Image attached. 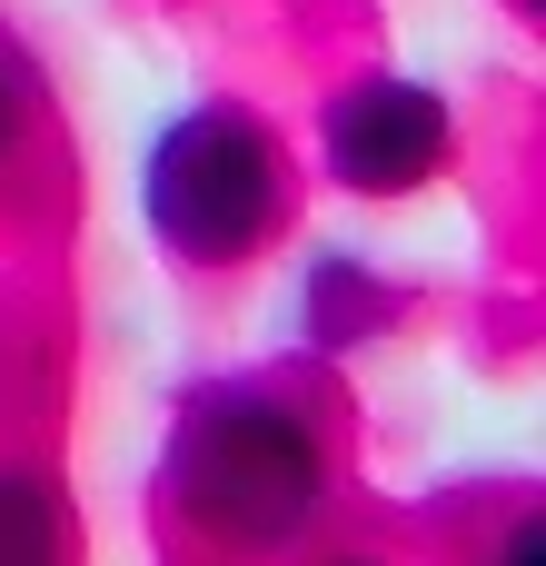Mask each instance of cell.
<instances>
[{
	"mask_svg": "<svg viewBox=\"0 0 546 566\" xmlns=\"http://www.w3.org/2000/svg\"><path fill=\"white\" fill-rule=\"evenodd\" d=\"M328 488H338V468H328L318 408L269 378H219L169 428V507L189 517L199 547L239 566L298 557L328 517Z\"/></svg>",
	"mask_w": 546,
	"mask_h": 566,
	"instance_id": "1",
	"label": "cell"
},
{
	"mask_svg": "<svg viewBox=\"0 0 546 566\" xmlns=\"http://www.w3.org/2000/svg\"><path fill=\"white\" fill-rule=\"evenodd\" d=\"M139 219L179 269H249L298 219V159L249 99H189L139 159Z\"/></svg>",
	"mask_w": 546,
	"mask_h": 566,
	"instance_id": "2",
	"label": "cell"
},
{
	"mask_svg": "<svg viewBox=\"0 0 546 566\" xmlns=\"http://www.w3.org/2000/svg\"><path fill=\"white\" fill-rule=\"evenodd\" d=\"M458 159V109L438 80L358 70L318 99V179L348 199H418Z\"/></svg>",
	"mask_w": 546,
	"mask_h": 566,
	"instance_id": "3",
	"label": "cell"
},
{
	"mask_svg": "<svg viewBox=\"0 0 546 566\" xmlns=\"http://www.w3.org/2000/svg\"><path fill=\"white\" fill-rule=\"evenodd\" d=\"M398 308H408V298H398L358 249H328V259L308 269V298H298V338H308V348H368Z\"/></svg>",
	"mask_w": 546,
	"mask_h": 566,
	"instance_id": "4",
	"label": "cell"
},
{
	"mask_svg": "<svg viewBox=\"0 0 546 566\" xmlns=\"http://www.w3.org/2000/svg\"><path fill=\"white\" fill-rule=\"evenodd\" d=\"M0 566H80L70 497L40 458H0Z\"/></svg>",
	"mask_w": 546,
	"mask_h": 566,
	"instance_id": "5",
	"label": "cell"
},
{
	"mask_svg": "<svg viewBox=\"0 0 546 566\" xmlns=\"http://www.w3.org/2000/svg\"><path fill=\"white\" fill-rule=\"evenodd\" d=\"M537 557H546V527H537V507H517V517L487 537V557H477V566H537Z\"/></svg>",
	"mask_w": 546,
	"mask_h": 566,
	"instance_id": "6",
	"label": "cell"
},
{
	"mask_svg": "<svg viewBox=\"0 0 546 566\" xmlns=\"http://www.w3.org/2000/svg\"><path fill=\"white\" fill-rule=\"evenodd\" d=\"M10 159H20V80L0 70V179H10Z\"/></svg>",
	"mask_w": 546,
	"mask_h": 566,
	"instance_id": "7",
	"label": "cell"
},
{
	"mask_svg": "<svg viewBox=\"0 0 546 566\" xmlns=\"http://www.w3.org/2000/svg\"><path fill=\"white\" fill-rule=\"evenodd\" d=\"M328 566H398V557H378V547H348V557H328Z\"/></svg>",
	"mask_w": 546,
	"mask_h": 566,
	"instance_id": "8",
	"label": "cell"
}]
</instances>
